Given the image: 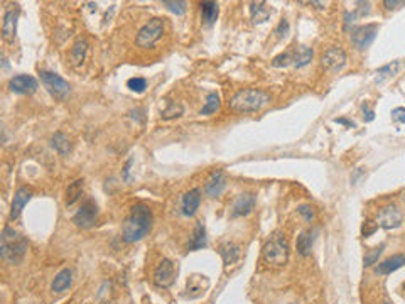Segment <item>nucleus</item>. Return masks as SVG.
Here are the masks:
<instances>
[{
	"label": "nucleus",
	"mask_w": 405,
	"mask_h": 304,
	"mask_svg": "<svg viewBox=\"0 0 405 304\" xmlns=\"http://www.w3.org/2000/svg\"><path fill=\"white\" fill-rule=\"evenodd\" d=\"M152 223H154V215L152 210L144 203L133 205L130 210V215L127 217L125 223L122 228V237L123 242L127 243H135L150 233Z\"/></svg>",
	"instance_id": "obj_1"
},
{
	"label": "nucleus",
	"mask_w": 405,
	"mask_h": 304,
	"mask_svg": "<svg viewBox=\"0 0 405 304\" xmlns=\"http://www.w3.org/2000/svg\"><path fill=\"white\" fill-rule=\"evenodd\" d=\"M272 102L270 93H267L260 88H245L236 91L233 98L228 102V107L236 114H254L260 112Z\"/></svg>",
	"instance_id": "obj_2"
},
{
	"label": "nucleus",
	"mask_w": 405,
	"mask_h": 304,
	"mask_svg": "<svg viewBox=\"0 0 405 304\" xmlns=\"http://www.w3.org/2000/svg\"><path fill=\"white\" fill-rule=\"evenodd\" d=\"M27 252V240L14 228H6L0 235V259L9 264H21Z\"/></svg>",
	"instance_id": "obj_3"
},
{
	"label": "nucleus",
	"mask_w": 405,
	"mask_h": 304,
	"mask_svg": "<svg viewBox=\"0 0 405 304\" xmlns=\"http://www.w3.org/2000/svg\"><path fill=\"white\" fill-rule=\"evenodd\" d=\"M262 256L264 261L269 266L274 267H282L289 261V242L282 232H275L272 237L265 242L264 248H262Z\"/></svg>",
	"instance_id": "obj_4"
},
{
	"label": "nucleus",
	"mask_w": 405,
	"mask_h": 304,
	"mask_svg": "<svg viewBox=\"0 0 405 304\" xmlns=\"http://www.w3.org/2000/svg\"><path fill=\"white\" fill-rule=\"evenodd\" d=\"M162 34H164V21L159 17H154L147 24H144L140 27V31L137 32L135 44L144 49L154 47V44L162 37Z\"/></svg>",
	"instance_id": "obj_5"
},
{
	"label": "nucleus",
	"mask_w": 405,
	"mask_h": 304,
	"mask_svg": "<svg viewBox=\"0 0 405 304\" xmlns=\"http://www.w3.org/2000/svg\"><path fill=\"white\" fill-rule=\"evenodd\" d=\"M348 65V55L344 53L343 47L339 46H331L324 51L321 56V66L324 71L331 73V75H338L341 73Z\"/></svg>",
	"instance_id": "obj_6"
},
{
	"label": "nucleus",
	"mask_w": 405,
	"mask_h": 304,
	"mask_svg": "<svg viewBox=\"0 0 405 304\" xmlns=\"http://www.w3.org/2000/svg\"><path fill=\"white\" fill-rule=\"evenodd\" d=\"M39 75H41V81H42V85L46 86V90L51 93L54 98H58V100H64V98L71 93V85L64 80V78L59 76L58 73L41 71Z\"/></svg>",
	"instance_id": "obj_7"
},
{
	"label": "nucleus",
	"mask_w": 405,
	"mask_h": 304,
	"mask_svg": "<svg viewBox=\"0 0 405 304\" xmlns=\"http://www.w3.org/2000/svg\"><path fill=\"white\" fill-rule=\"evenodd\" d=\"M349 32H351L349 34V39H351L353 46L360 49V51H363V49L372 46V42L375 41V37H377L378 24L372 22V24H365V26H357Z\"/></svg>",
	"instance_id": "obj_8"
},
{
	"label": "nucleus",
	"mask_w": 405,
	"mask_h": 304,
	"mask_svg": "<svg viewBox=\"0 0 405 304\" xmlns=\"http://www.w3.org/2000/svg\"><path fill=\"white\" fill-rule=\"evenodd\" d=\"M402 212L397 205H387V207H382L377 212V218H375V223L380 228L385 230H393L398 228L402 225Z\"/></svg>",
	"instance_id": "obj_9"
},
{
	"label": "nucleus",
	"mask_w": 405,
	"mask_h": 304,
	"mask_svg": "<svg viewBox=\"0 0 405 304\" xmlns=\"http://www.w3.org/2000/svg\"><path fill=\"white\" fill-rule=\"evenodd\" d=\"M96 220H98V207H96V203L93 199H86L85 203L80 207V210L75 213V217H73V223H75L78 228L86 230V228L95 227Z\"/></svg>",
	"instance_id": "obj_10"
},
{
	"label": "nucleus",
	"mask_w": 405,
	"mask_h": 304,
	"mask_svg": "<svg viewBox=\"0 0 405 304\" xmlns=\"http://www.w3.org/2000/svg\"><path fill=\"white\" fill-rule=\"evenodd\" d=\"M176 276L177 267L174 266V262L169 261V259H164L154 271V284L157 287L167 289L176 282Z\"/></svg>",
	"instance_id": "obj_11"
},
{
	"label": "nucleus",
	"mask_w": 405,
	"mask_h": 304,
	"mask_svg": "<svg viewBox=\"0 0 405 304\" xmlns=\"http://www.w3.org/2000/svg\"><path fill=\"white\" fill-rule=\"evenodd\" d=\"M19 14H21V9H19L17 4L11 6L6 11V14H4V22H2V37H4V41L14 42V39H16Z\"/></svg>",
	"instance_id": "obj_12"
},
{
	"label": "nucleus",
	"mask_w": 405,
	"mask_h": 304,
	"mask_svg": "<svg viewBox=\"0 0 405 304\" xmlns=\"http://www.w3.org/2000/svg\"><path fill=\"white\" fill-rule=\"evenodd\" d=\"M9 88L17 95H32V93L37 91L39 83L31 75H17L9 81Z\"/></svg>",
	"instance_id": "obj_13"
},
{
	"label": "nucleus",
	"mask_w": 405,
	"mask_h": 304,
	"mask_svg": "<svg viewBox=\"0 0 405 304\" xmlns=\"http://www.w3.org/2000/svg\"><path fill=\"white\" fill-rule=\"evenodd\" d=\"M257 203V196L251 193H243L240 194L238 198L235 199L233 210H231V218H240V217H246L254 212Z\"/></svg>",
	"instance_id": "obj_14"
},
{
	"label": "nucleus",
	"mask_w": 405,
	"mask_h": 304,
	"mask_svg": "<svg viewBox=\"0 0 405 304\" xmlns=\"http://www.w3.org/2000/svg\"><path fill=\"white\" fill-rule=\"evenodd\" d=\"M201 205V189L199 188H192L189 189L187 193L182 196L181 199V213L184 215V217H192L197 208H199Z\"/></svg>",
	"instance_id": "obj_15"
},
{
	"label": "nucleus",
	"mask_w": 405,
	"mask_h": 304,
	"mask_svg": "<svg viewBox=\"0 0 405 304\" xmlns=\"http://www.w3.org/2000/svg\"><path fill=\"white\" fill-rule=\"evenodd\" d=\"M32 198V191L29 189V188H19L16 191V194H14V199H12V207H11V215H9V218L12 220H17L19 217H21V213H22V210L24 207L31 201Z\"/></svg>",
	"instance_id": "obj_16"
},
{
	"label": "nucleus",
	"mask_w": 405,
	"mask_h": 304,
	"mask_svg": "<svg viewBox=\"0 0 405 304\" xmlns=\"http://www.w3.org/2000/svg\"><path fill=\"white\" fill-rule=\"evenodd\" d=\"M226 183H228V181H226V176H225L223 171H215L205 186L206 196H208V198H218V196H221V193L225 191Z\"/></svg>",
	"instance_id": "obj_17"
},
{
	"label": "nucleus",
	"mask_w": 405,
	"mask_h": 304,
	"mask_svg": "<svg viewBox=\"0 0 405 304\" xmlns=\"http://www.w3.org/2000/svg\"><path fill=\"white\" fill-rule=\"evenodd\" d=\"M210 286V281L206 279L205 276H192L189 277V281H187V289L186 291H189V292H186L184 294V297H189V299H196V297H199L205 294V291L208 289Z\"/></svg>",
	"instance_id": "obj_18"
},
{
	"label": "nucleus",
	"mask_w": 405,
	"mask_h": 304,
	"mask_svg": "<svg viewBox=\"0 0 405 304\" xmlns=\"http://www.w3.org/2000/svg\"><path fill=\"white\" fill-rule=\"evenodd\" d=\"M270 16H272V9L269 7V4H265V2L250 4V17L254 24H264L269 21Z\"/></svg>",
	"instance_id": "obj_19"
},
{
	"label": "nucleus",
	"mask_w": 405,
	"mask_h": 304,
	"mask_svg": "<svg viewBox=\"0 0 405 304\" xmlns=\"http://www.w3.org/2000/svg\"><path fill=\"white\" fill-rule=\"evenodd\" d=\"M314 58V51L309 46H304V44H299V46L294 47L292 51V65L295 68H304L308 66Z\"/></svg>",
	"instance_id": "obj_20"
},
{
	"label": "nucleus",
	"mask_w": 405,
	"mask_h": 304,
	"mask_svg": "<svg viewBox=\"0 0 405 304\" xmlns=\"http://www.w3.org/2000/svg\"><path fill=\"white\" fill-rule=\"evenodd\" d=\"M218 252H220L221 259H223V262H225L226 267L231 266V264H235V262H238L240 254H241L240 252V247L236 243H233V242H223V243L220 245Z\"/></svg>",
	"instance_id": "obj_21"
},
{
	"label": "nucleus",
	"mask_w": 405,
	"mask_h": 304,
	"mask_svg": "<svg viewBox=\"0 0 405 304\" xmlns=\"http://www.w3.org/2000/svg\"><path fill=\"white\" fill-rule=\"evenodd\" d=\"M208 245V240H206V228L202 222H197L194 225V232H192V238L187 243V250H201Z\"/></svg>",
	"instance_id": "obj_22"
},
{
	"label": "nucleus",
	"mask_w": 405,
	"mask_h": 304,
	"mask_svg": "<svg viewBox=\"0 0 405 304\" xmlns=\"http://www.w3.org/2000/svg\"><path fill=\"white\" fill-rule=\"evenodd\" d=\"M403 264H405V257L402 256V254H398V256H393V257L387 259V261H383L382 264H378V267L375 269V272L380 274V276H388V274L398 271Z\"/></svg>",
	"instance_id": "obj_23"
},
{
	"label": "nucleus",
	"mask_w": 405,
	"mask_h": 304,
	"mask_svg": "<svg viewBox=\"0 0 405 304\" xmlns=\"http://www.w3.org/2000/svg\"><path fill=\"white\" fill-rule=\"evenodd\" d=\"M51 147L56 152H59L61 156H68L73 149V144L70 140V137L66 134H63V132H56L53 137H51Z\"/></svg>",
	"instance_id": "obj_24"
},
{
	"label": "nucleus",
	"mask_w": 405,
	"mask_h": 304,
	"mask_svg": "<svg viewBox=\"0 0 405 304\" xmlns=\"http://www.w3.org/2000/svg\"><path fill=\"white\" fill-rule=\"evenodd\" d=\"M201 19L206 26H211V24L216 22L220 14V6L216 2H201Z\"/></svg>",
	"instance_id": "obj_25"
},
{
	"label": "nucleus",
	"mask_w": 405,
	"mask_h": 304,
	"mask_svg": "<svg viewBox=\"0 0 405 304\" xmlns=\"http://www.w3.org/2000/svg\"><path fill=\"white\" fill-rule=\"evenodd\" d=\"M71 281H73L71 269H63V271L59 272L53 281V286H51L53 292H64L68 287L71 286Z\"/></svg>",
	"instance_id": "obj_26"
},
{
	"label": "nucleus",
	"mask_w": 405,
	"mask_h": 304,
	"mask_svg": "<svg viewBox=\"0 0 405 304\" xmlns=\"http://www.w3.org/2000/svg\"><path fill=\"white\" fill-rule=\"evenodd\" d=\"M295 247H297L299 256L308 257L311 254V250H313V232H311V230L300 232V235L297 237V243H295Z\"/></svg>",
	"instance_id": "obj_27"
},
{
	"label": "nucleus",
	"mask_w": 405,
	"mask_h": 304,
	"mask_svg": "<svg viewBox=\"0 0 405 304\" xmlns=\"http://www.w3.org/2000/svg\"><path fill=\"white\" fill-rule=\"evenodd\" d=\"M86 55H88V42L85 39H80V41L75 42V46L71 49V63L75 66H80L86 60Z\"/></svg>",
	"instance_id": "obj_28"
},
{
	"label": "nucleus",
	"mask_w": 405,
	"mask_h": 304,
	"mask_svg": "<svg viewBox=\"0 0 405 304\" xmlns=\"http://www.w3.org/2000/svg\"><path fill=\"white\" fill-rule=\"evenodd\" d=\"M400 66H402V63H400L398 60L388 63V65H385V66H382L380 70H377V78H375V83H382L383 80H387V78L395 76L398 73Z\"/></svg>",
	"instance_id": "obj_29"
},
{
	"label": "nucleus",
	"mask_w": 405,
	"mask_h": 304,
	"mask_svg": "<svg viewBox=\"0 0 405 304\" xmlns=\"http://www.w3.org/2000/svg\"><path fill=\"white\" fill-rule=\"evenodd\" d=\"M81 194H83V179L73 181V183L68 186V189H66V205H68V207L75 205L76 201L81 198Z\"/></svg>",
	"instance_id": "obj_30"
},
{
	"label": "nucleus",
	"mask_w": 405,
	"mask_h": 304,
	"mask_svg": "<svg viewBox=\"0 0 405 304\" xmlns=\"http://www.w3.org/2000/svg\"><path fill=\"white\" fill-rule=\"evenodd\" d=\"M218 110H220V95L216 91H213L206 96V104L199 110V115H211V114H216Z\"/></svg>",
	"instance_id": "obj_31"
},
{
	"label": "nucleus",
	"mask_w": 405,
	"mask_h": 304,
	"mask_svg": "<svg viewBox=\"0 0 405 304\" xmlns=\"http://www.w3.org/2000/svg\"><path fill=\"white\" fill-rule=\"evenodd\" d=\"M184 114V109H182L181 104H176V102H167V109L162 112V119L164 120H171V119H177Z\"/></svg>",
	"instance_id": "obj_32"
},
{
	"label": "nucleus",
	"mask_w": 405,
	"mask_h": 304,
	"mask_svg": "<svg viewBox=\"0 0 405 304\" xmlns=\"http://www.w3.org/2000/svg\"><path fill=\"white\" fill-rule=\"evenodd\" d=\"M162 6L167 7L172 14H176V16H182V14L186 12L187 4L182 2V0H177V2H174V0H164V2H162Z\"/></svg>",
	"instance_id": "obj_33"
},
{
	"label": "nucleus",
	"mask_w": 405,
	"mask_h": 304,
	"mask_svg": "<svg viewBox=\"0 0 405 304\" xmlns=\"http://www.w3.org/2000/svg\"><path fill=\"white\" fill-rule=\"evenodd\" d=\"M383 248H385V245H380V247H377V248H373V250H370V252H368V254H365V259H363V266H365V267H370V266H373V264H377V261H378V257H380V256H382Z\"/></svg>",
	"instance_id": "obj_34"
},
{
	"label": "nucleus",
	"mask_w": 405,
	"mask_h": 304,
	"mask_svg": "<svg viewBox=\"0 0 405 304\" xmlns=\"http://www.w3.org/2000/svg\"><path fill=\"white\" fill-rule=\"evenodd\" d=\"M289 65H292V51H285L272 60L274 68H287Z\"/></svg>",
	"instance_id": "obj_35"
},
{
	"label": "nucleus",
	"mask_w": 405,
	"mask_h": 304,
	"mask_svg": "<svg viewBox=\"0 0 405 304\" xmlns=\"http://www.w3.org/2000/svg\"><path fill=\"white\" fill-rule=\"evenodd\" d=\"M127 86L135 93H144L145 88H147V80L145 78H140V76L130 78V80L127 81Z\"/></svg>",
	"instance_id": "obj_36"
},
{
	"label": "nucleus",
	"mask_w": 405,
	"mask_h": 304,
	"mask_svg": "<svg viewBox=\"0 0 405 304\" xmlns=\"http://www.w3.org/2000/svg\"><path fill=\"white\" fill-rule=\"evenodd\" d=\"M297 212H299V215H302L308 223H311L314 220V210L311 205H300V207L297 208Z\"/></svg>",
	"instance_id": "obj_37"
},
{
	"label": "nucleus",
	"mask_w": 405,
	"mask_h": 304,
	"mask_svg": "<svg viewBox=\"0 0 405 304\" xmlns=\"http://www.w3.org/2000/svg\"><path fill=\"white\" fill-rule=\"evenodd\" d=\"M274 34H275V36H277V39H284V37L289 34V22L285 21V19H284V21H280L279 26L275 27Z\"/></svg>",
	"instance_id": "obj_38"
},
{
	"label": "nucleus",
	"mask_w": 405,
	"mask_h": 304,
	"mask_svg": "<svg viewBox=\"0 0 405 304\" xmlns=\"http://www.w3.org/2000/svg\"><path fill=\"white\" fill-rule=\"evenodd\" d=\"M392 120L397 122V124H403L405 122V110L402 107H397V109L392 110Z\"/></svg>",
	"instance_id": "obj_39"
},
{
	"label": "nucleus",
	"mask_w": 405,
	"mask_h": 304,
	"mask_svg": "<svg viewBox=\"0 0 405 304\" xmlns=\"http://www.w3.org/2000/svg\"><path fill=\"white\" fill-rule=\"evenodd\" d=\"M362 112H363V120L365 122H372L375 119V112L370 109L368 102H365V104L362 105Z\"/></svg>",
	"instance_id": "obj_40"
},
{
	"label": "nucleus",
	"mask_w": 405,
	"mask_h": 304,
	"mask_svg": "<svg viewBox=\"0 0 405 304\" xmlns=\"http://www.w3.org/2000/svg\"><path fill=\"white\" fill-rule=\"evenodd\" d=\"M377 223L375 222H370V220H367L363 225V237H370V235H373L375 233V230H377Z\"/></svg>",
	"instance_id": "obj_41"
},
{
	"label": "nucleus",
	"mask_w": 405,
	"mask_h": 304,
	"mask_svg": "<svg viewBox=\"0 0 405 304\" xmlns=\"http://www.w3.org/2000/svg\"><path fill=\"white\" fill-rule=\"evenodd\" d=\"M383 6L387 11H397V9L403 7V2L402 0H385Z\"/></svg>",
	"instance_id": "obj_42"
},
{
	"label": "nucleus",
	"mask_w": 405,
	"mask_h": 304,
	"mask_svg": "<svg viewBox=\"0 0 405 304\" xmlns=\"http://www.w3.org/2000/svg\"><path fill=\"white\" fill-rule=\"evenodd\" d=\"M357 6H360L358 11L355 12V14H357V17L358 16L363 17V16H368V14H370V2H357Z\"/></svg>",
	"instance_id": "obj_43"
},
{
	"label": "nucleus",
	"mask_w": 405,
	"mask_h": 304,
	"mask_svg": "<svg viewBox=\"0 0 405 304\" xmlns=\"http://www.w3.org/2000/svg\"><path fill=\"white\" fill-rule=\"evenodd\" d=\"M357 19V14L355 12H344V31H349V24H353V21Z\"/></svg>",
	"instance_id": "obj_44"
},
{
	"label": "nucleus",
	"mask_w": 405,
	"mask_h": 304,
	"mask_svg": "<svg viewBox=\"0 0 405 304\" xmlns=\"http://www.w3.org/2000/svg\"><path fill=\"white\" fill-rule=\"evenodd\" d=\"M0 142H7V134H6V129L2 127V124H0Z\"/></svg>",
	"instance_id": "obj_45"
},
{
	"label": "nucleus",
	"mask_w": 405,
	"mask_h": 304,
	"mask_svg": "<svg viewBox=\"0 0 405 304\" xmlns=\"http://www.w3.org/2000/svg\"><path fill=\"white\" fill-rule=\"evenodd\" d=\"M130 164H132V159L128 161V163L125 164V168H123V178L128 179V171H130Z\"/></svg>",
	"instance_id": "obj_46"
},
{
	"label": "nucleus",
	"mask_w": 405,
	"mask_h": 304,
	"mask_svg": "<svg viewBox=\"0 0 405 304\" xmlns=\"http://www.w3.org/2000/svg\"><path fill=\"white\" fill-rule=\"evenodd\" d=\"M334 122H336V124H344V125L355 127V124H353V122H348V120H344V119H336Z\"/></svg>",
	"instance_id": "obj_47"
},
{
	"label": "nucleus",
	"mask_w": 405,
	"mask_h": 304,
	"mask_svg": "<svg viewBox=\"0 0 405 304\" xmlns=\"http://www.w3.org/2000/svg\"><path fill=\"white\" fill-rule=\"evenodd\" d=\"M385 304H390V302H385Z\"/></svg>",
	"instance_id": "obj_48"
},
{
	"label": "nucleus",
	"mask_w": 405,
	"mask_h": 304,
	"mask_svg": "<svg viewBox=\"0 0 405 304\" xmlns=\"http://www.w3.org/2000/svg\"><path fill=\"white\" fill-rule=\"evenodd\" d=\"M149 304H150V302H149Z\"/></svg>",
	"instance_id": "obj_49"
}]
</instances>
